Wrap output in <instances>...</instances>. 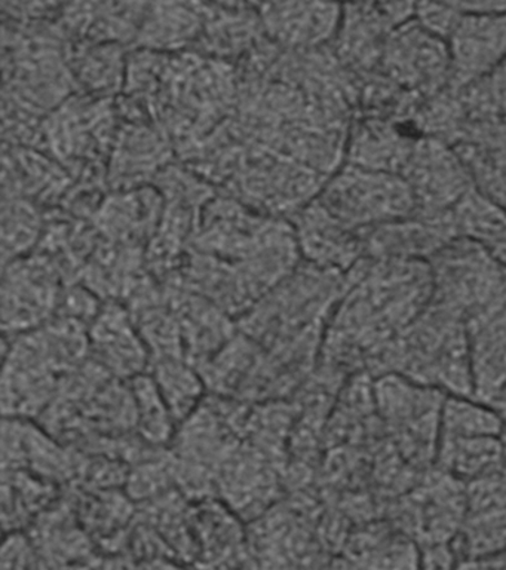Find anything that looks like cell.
<instances>
[{
  "label": "cell",
  "instance_id": "1",
  "mask_svg": "<svg viewBox=\"0 0 506 570\" xmlns=\"http://www.w3.org/2000/svg\"><path fill=\"white\" fill-rule=\"evenodd\" d=\"M333 311L321 354L333 368L375 373L389 347L429 306L433 275L424 261L364 258Z\"/></svg>",
  "mask_w": 506,
  "mask_h": 570
},
{
  "label": "cell",
  "instance_id": "2",
  "mask_svg": "<svg viewBox=\"0 0 506 570\" xmlns=\"http://www.w3.org/2000/svg\"><path fill=\"white\" fill-rule=\"evenodd\" d=\"M57 20L2 17V145L37 146L42 120L79 92Z\"/></svg>",
  "mask_w": 506,
  "mask_h": 570
},
{
  "label": "cell",
  "instance_id": "3",
  "mask_svg": "<svg viewBox=\"0 0 506 570\" xmlns=\"http://www.w3.org/2000/svg\"><path fill=\"white\" fill-rule=\"evenodd\" d=\"M188 249L217 263L248 311L304 261L290 220L266 216L220 190L204 209Z\"/></svg>",
  "mask_w": 506,
  "mask_h": 570
},
{
  "label": "cell",
  "instance_id": "4",
  "mask_svg": "<svg viewBox=\"0 0 506 570\" xmlns=\"http://www.w3.org/2000/svg\"><path fill=\"white\" fill-rule=\"evenodd\" d=\"M397 374L446 395L473 399L468 324L433 305L395 341L373 377Z\"/></svg>",
  "mask_w": 506,
  "mask_h": 570
},
{
  "label": "cell",
  "instance_id": "5",
  "mask_svg": "<svg viewBox=\"0 0 506 570\" xmlns=\"http://www.w3.org/2000/svg\"><path fill=\"white\" fill-rule=\"evenodd\" d=\"M349 285L348 274L305 261L261 297L241 321V332L259 345L279 350L309 337H323L328 320Z\"/></svg>",
  "mask_w": 506,
  "mask_h": 570
},
{
  "label": "cell",
  "instance_id": "6",
  "mask_svg": "<svg viewBox=\"0 0 506 570\" xmlns=\"http://www.w3.org/2000/svg\"><path fill=\"white\" fill-rule=\"evenodd\" d=\"M118 125L115 98L77 92L42 120L37 149L59 160L75 185L109 191L108 165Z\"/></svg>",
  "mask_w": 506,
  "mask_h": 570
},
{
  "label": "cell",
  "instance_id": "7",
  "mask_svg": "<svg viewBox=\"0 0 506 570\" xmlns=\"http://www.w3.org/2000/svg\"><path fill=\"white\" fill-rule=\"evenodd\" d=\"M328 178L295 159L242 141L234 173L219 190L266 216L290 220L318 198Z\"/></svg>",
  "mask_w": 506,
  "mask_h": 570
},
{
  "label": "cell",
  "instance_id": "8",
  "mask_svg": "<svg viewBox=\"0 0 506 570\" xmlns=\"http://www.w3.org/2000/svg\"><path fill=\"white\" fill-rule=\"evenodd\" d=\"M433 305L466 324L495 305L506 293V267L466 238H455L428 261Z\"/></svg>",
  "mask_w": 506,
  "mask_h": 570
},
{
  "label": "cell",
  "instance_id": "9",
  "mask_svg": "<svg viewBox=\"0 0 506 570\" xmlns=\"http://www.w3.org/2000/svg\"><path fill=\"white\" fill-rule=\"evenodd\" d=\"M373 381L376 410L390 441L406 462L425 471L437 456L439 421L447 395L397 374H384Z\"/></svg>",
  "mask_w": 506,
  "mask_h": 570
},
{
  "label": "cell",
  "instance_id": "10",
  "mask_svg": "<svg viewBox=\"0 0 506 570\" xmlns=\"http://www.w3.org/2000/svg\"><path fill=\"white\" fill-rule=\"evenodd\" d=\"M153 186L161 191L163 208L157 235L146 249V263L150 274L162 281L179 269L204 209L219 189L179 160L163 169Z\"/></svg>",
  "mask_w": 506,
  "mask_h": 570
},
{
  "label": "cell",
  "instance_id": "11",
  "mask_svg": "<svg viewBox=\"0 0 506 570\" xmlns=\"http://www.w3.org/2000/svg\"><path fill=\"white\" fill-rule=\"evenodd\" d=\"M317 199L331 216L359 234L416 213L410 187L401 177L350 164L328 178Z\"/></svg>",
  "mask_w": 506,
  "mask_h": 570
},
{
  "label": "cell",
  "instance_id": "12",
  "mask_svg": "<svg viewBox=\"0 0 506 570\" xmlns=\"http://www.w3.org/2000/svg\"><path fill=\"white\" fill-rule=\"evenodd\" d=\"M399 499L389 521L407 534L419 550L453 547L466 512V484L435 468Z\"/></svg>",
  "mask_w": 506,
  "mask_h": 570
},
{
  "label": "cell",
  "instance_id": "13",
  "mask_svg": "<svg viewBox=\"0 0 506 570\" xmlns=\"http://www.w3.org/2000/svg\"><path fill=\"white\" fill-rule=\"evenodd\" d=\"M63 289V276L43 254L33 252L2 265L6 337L32 332L56 318Z\"/></svg>",
  "mask_w": 506,
  "mask_h": 570
},
{
  "label": "cell",
  "instance_id": "14",
  "mask_svg": "<svg viewBox=\"0 0 506 570\" xmlns=\"http://www.w3.org/2000/svg\"><path fill=\"white\" fill-rule=\"evenodd\" d=\"M377 70L428 101L452 85L450 48L446 39L411 18L389 36Z\"/></svg>",
  "mask_w": 506,
  "mask_h": 570
},
{
  "label": "cell",
  "instance_id": "15",
  "mask_svg": "<svg viewBox=\"0 0 506 570\" xmlns=\"http://www.w3.org/2000/svg\"><path fill=\"white\" fill-rule=\"evenodd\" d=\"M401 178L410 187L416 213H450L475 187L473 173L455 146L438 138L417 137Z\"/></svg>",
  "mask_w": 506,
  "mask_h": 570
},
{
  "label": "cell",
  "instance_id": "16",
  "mask_svg": "<svg viewBox=\"0 0 506 570\" xmlns=\"http://www.w3.org/2000/svg\"><path fill=\"white\" fill-rule=\"evenodd\" d=\"M462 17L447 39L450 87L486 78L506 60V2H455Z\"/></svg>",
  "mask_w": 506,
  "mask_h": 570
},
{
  "label": "cell",
  "instance_id": "17",
  "mask_svg": "<svg viewBox=\"0 0 506 570\" xmlns=\"http://www.w3.org/2000/svg\"><path fill=\"white\" fill-rule=\"evenodd\" d=\"M416 3L364 2L344 4L331 48L350 76L379 69L386 42L395 29L415 18Z\"/></svg>",
  "mask_w": 506,
  "mask_h": 570
},
{
  "label": "cell",
  "instance_id": "18",
  "mask_svg": "<svg viewBox=\"0 0 506 570\" xmlns=\"http://www.w3.org/2000/svg\"><path fill=\"white\" fill-rule=\"evenodd\" d=\"M177 160L175 142L150 119H119L108 165L109 190L152 186Z\"/></svg>",
  "mask_w": 506,
  "mask_h": 570
},
{
  "label": "cell",
  "instance_id": "19",
  "mask_svg": "<svg viewBox=\"0 0 506 570\" xmlns=\"http://www.w3.org/2000/svg\"><path fill=\"white\" fill-rule=\"evenodd\" d=\"M466 512L455 548L459 561L506 551V480L499 474L466 484Z\"/></svg>",
  "mask_w": 506,
  "mask_h": 570
},
{
  "label": "cell",
  "instance_id": "20",
  "mask_svg": "<svg viewBox=\"0 0 506 570\" xmlns=\"http://www.w3.org/2000/svg\"><path fill=\"white\" fill-rule=\"evenodd\" d=\"M290 222L305 262L348 274L366 258L363 234L337 220L318 199L306 205Z\"/></svg>",
  "mask_w": 506,
  "mask_h": 570
},
{
  "label": "cell",
  "instance_id": "21",
  "mask_svg": "<svg viewBox=\"0 0 506 570\" xmlns=\"http://www.w3.org/2000/svg\"><path fill=\"white\" fill-rule=\"evenodd\" d=\"M265 33L286 51L330 47L344 4L319 2L257 3Z\"/></svg>",
  "mask_w": 506,
  "mask_h": 570
},
{
  "label": "cell",
  "instance_id": "22",
  "mask_svg": "<svg viewBox=\"0 0 506 570\" xmlns=\"http://www.w3.org/2000/svg\"><path fill=\"white\" fill-rule=\"evenodd\" d=\"M163 200L157 187L109 190L92 225L110 243L148 249L161 222Z\"/></svg>",
  "mask_w": 506,
  "mask_h": 570
},
{
  "label": "cell",
  "instance_id": "23",
  "mask_svg": "<svg viewBox=\"0 0 506 570\" xmlns=\"http://www.w3.org/2000/svg\"><path fill=\"white\" fill-rule=\"evenodd\" d=\"M73 185L68 169L46 151L2 145V195L21 196L51 212L60 207Z\"/></svg>",
  "mask_w": 506,
  "mask_h": 570
},
{
  "label": "cell",
  "instance_id": "24",
  "mask_svg": "<svg viewBox=\"0 0 506 570\" xmlns=\"http://www.w3.org/2000/svg\"><path fill=\"white\" fill-rule=\"evenodd\" d=\"M450 213L441 216L413 214L364 232L366 258L428 262L444 245L457 238Z\"/></svg>",
  "mask_w": 506,
  "mask_h": 570
},
{
  "label": "cell",
  "instance_id": "25",
  "mask_svg": "<svg viewBox=\"0 0 506 570\" xmlns=\"http://www.w3.org/2000/svg\"><path fill=\"white\" fill-rule=\"evenodd\" d=\"M204 29L190 51L237 66L266 39L257 3L204 2Z\"/></svg>",
  "mask_w": 506,
  "mask_h": 570
},
{
  "label": "cell",
  "instance_id": "26",
  "mask_svg": "<svg viewBox=\"0 0 506 570\" xmlns=\"http://www.w3.org/2000/svg\"><path fill=\"white\" fill-rule=\"evenodd\" d=\"M148 2L63 3L59 24L70 42L118 43L135 48Z\"/></svg>",
  "mask_w": 506,
  "mask_h": 570
},
{
  "label": "cell",
  "instance_id": "27",
  "mask_svg": "<svg viewBox=\"0 0 506 570\" xmlns=\"http://www.w3.org/2000/svg\"><path fill=\"white\" fill-rule=\"evenodd\" d=\"M419 136L413 125L355 119L345 164L401 177Z\"/></svg>",
  "mask_w": 506,
  "mask_h": 570
},
{
  "label": "cell",
  "instance_id": "28",
  "mask_svg": "<svg viewBox=\"0 0 506 570\" xmlns=\"http://www.w3.org/2000/svg\"><path fill=\"white\" fill-rule=\"evenodd\" d=\"M90 350L103 368L132 379L140 376L148 360V346L123 303L105 302L90 325Z\"/></svg>",
  "mask_w": 506,
  "mask_h": 570
},
{
  "label": "cell",
  "instance_id": "29",
  "mask_svg": "<svg viewBox=\"0 0 506 570\" xmlns=\"http://www.w3.org/2000/svg\"><path fill=\"white\" fill-rule=\"evenodd\" d=\"M204 20V2L149 3L135 48L168 53L190 51L202 33Z\"/></svg>",
  "mask_w": 506,
  "mask_h": 570
},
{
  "label": "cell",
  "instance_id": "30",
  "mask_svg": "<svg viewBox=\"0 0 506 570\" xmlns=\"http://www.w3.org/2000/svg\"><path fill=\"white\" fill-rule=\"evenodd\" d=\"M118 43L68 42V61L78 91L88 96L117 98L123 92L128 53Z\"/></svg>",
  "mask_w": 506,
  "mask_h": 570
},
{
  "label": "cell",
  "instance_id": "31",
  "mask_svg": "<svg viewBox=\"0 0 506 570\" xmlns=\"http://www.w3.org/2000/svg\"><path fill=\"white\" fill-rule=\"evenodd\" d=\"M505 452L504 436H439L434 465L469 484L499 474Z\"/></svg>",
  "mask_w": 506,
  "mask_h": 570
},
{
  "label": "cell",
  "instance_id": "32",
  "mask_svg": "<svg viewBox=\"0 0 506 570\" xmlns=\"http://www.w3.org/2000/svg\"><path fill=\"white\" fill-rule=\"evenodd\" d=\"M357 118L377 119L386 122L413 125L426 101L406 91L380 70L353 76Z\"/></svg>",
  "mask_w": 506,
  "mask_h": 570
},
{
  "label": "cell",
  "instance_id": "33",
  "mask_svg": "<svg viewBox=\"0 0 506 570\" xmlns=\"http://www.w3.org/2000/svg\"><path fill=\"white\" fill-rule=\"evenodd\" d=\"M450 214L457 238L473 240L506 267L505 208L474 187Z\"/></svg>",
  "mask_w": 506,
  "mask_h": 570
},
{
  "label": "cell",
  "instance_id": "34",
  "mask_svg": "<svg viewBox=\"0 0 506 570\" xmlns=\"http://www.w3.org/2000/svg\"><path fill=\"white\" fill-rule=\"evenodd\" d=\"M47 217V209L33 200L2 195V265L38 248Z\"/></svg>",
  "mask_w": 506,
  "mask_h": 570
},
{
  "label": "cell",
  "instance_id": "35",
  "mask_svg": "<svg viewBox=\"0 0 506 570\" xmlns=\"http://www.w3.org/2000/svg\"><path fill=\"white\" fill-rule=\"evenodd\" d=\"M482 435L505 439V425L499 414L490 405L470 396L447 395L439 421V436Z\"/></svg>",
  "mask_w": 506,
  "mask_h": 570
},
{
  "label": "cell",
  "instance_id": "36",
  "mask_svg": "<svg viewBox=\"0 0 506 570\" xmlns=\"http://www.w3.org/2000/svg\"><path fill=\"white\" fill-rule=\"evenodd\" d=\"M132 399H135L136 419L146 440L163 443L171 435L172 416L166 400L153 377L140 374L132 379Z\"/></svg>",
  "mask_w": 506,
  "mask_h": 570
},
{
  "label": "cell",
  "instance_id": "37",
  "mask_svg": "<svg viewBox=\"0 0 506 570\" xmlns=\"http://www.w3.org/2000/svg\"><path fill=\"white\" fill-rule=\"evenodd\" d=\"M157 368L158 373L153 379L172 416L176 421L190 416L201 395L202 385L199 379L190 372L189 365L177 358L161 360Z\"/></svg>",
  "mask_w": 506,
  "mask_h": 570
},
{
  "label": "cell",
  "instance_id": "38",
  "mask_svg": "<svg viewBox=\"0 0 506 570\" xmlns=\"http://www.w3.org/2000/svg\"><path fill=\"white\" fill-rule=\"evenodd\" d=\"M457 150L473 173L475 187L506 209V147Z\"/></svg>",
  "mask_w": 506,
  "mask_h": 570
},
{
  "label": "cell",
  "instance_id": "39",
  "mask_svg": "<svg viewBox=\"0 0 506 570\" xmlns=\"http://www.w3.org/2000/svg\"><path fill=\"white\" fill-rule=\"evenodd\" d=\"M0 570H57L38 554L24 532L7 533Z\"/></svg>",
  "mask_w": 506,
  "mask_h": 570
},
{
  "label": "cell",
  "instance_id": "40",
  "mask_svg": "<svg viewBox=\"0 0 506 570\" xmlns=\"http://www.w3.org/2000/svg\"><path fill=\"white\" fill-rule=\"evenodd\" d=\"M462 17L460 9L455 2L447 3H416L415 18L426 29L438 35L439 38L448 39L456 29Z\"/></svg>",
  "mask_w": 506,
  "mask_h": 570
},
{
  "label": "cell",
  "instance_id": "41",
  "mask_svg": "<svg viewBox=\"0 0 506 570\" xmlns=\"http://www.w3.org/2000/svg\"><path fill=\"white\" fill-rule=\"evenodd\" d=\"M455 570H506V551L483 559L459 561Z\"/></svg>",
  "mask_w": 506,
  "mask_h": 570
},
{
  "label": "cell",
  "instance_id": "42",
  "mask_svg": "<svg viewBox=\"0 0 506 570\" xmlns=\"http://www.w3.org/2000/svg\"><path fill=\"white\" fill-rule=\"evenodd\" d=\"M490 407L495 410V412L502 417V421H504L506 440V386L504 387V391L493 400Z\"/></svg>",
  "mask_w": 506,
  "mask_h": 570
},
{
  "label": "cell",
  "instance_id": "43",
  "mask_svg": "<svg viewBox=\"0 0 506 570\" xmlns=\"http://www.w3.org/2000/svg\"><path fill=\"white\" fill-rule=\"evenodd\" d=\"M101 560V559H100ZM100 560L97 561L96 564H92V566H88V568H83V569H78V570H99V563H100Z\"/></svg>",
  "mask_w": 506,
  "mask_h": 570
},
{
  "label": "cell",
  "instance_id": "44",
  "mask_svg": "<svg viewBox=\"0 0 506 570\" xmlns=\"http://www.w3.org/2000/svg\"><path fill=\"white\" fill-rule=\"evenodd\" d=\"M500 474L506 480V452H505L504 465H502Z\"/></svg>",
  "mask_w": 506,
  "mask_h": 570
}]
</instances>
